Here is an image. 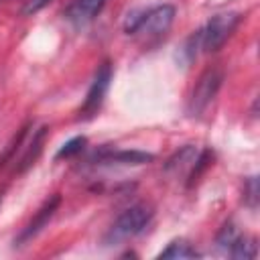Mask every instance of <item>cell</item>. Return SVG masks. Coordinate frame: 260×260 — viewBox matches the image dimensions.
<instances>
[{"mask_svg":"<svg viewBox=\"0 0 260 260\" xmlns=\"http://www.w3.org/2000/svg\"><path fill=\"white\" fill-rule=\"evenodd\" d=\"M150 217H152V209L148 205H144V203L128 207L126 211H122L118 215V219L110 228L108 242H120V240H128V238L138 236L148 225Z\"/></svg>","mask_w":260,"mask_h":260,"instance_id":"1","label":"cell"},{"mask_svg":"<svg viewBox=\"0 0 260 260\" xmlns=\"http://www.w3.org/2000/svg\"><path fill=\"white\" fill-rule=\"evenodd\" d=\"M240 22V14L238 12H221V14H215L207 20L205 28L199 30L201 32V47L207 51V53H213L217 51L230 37L232 32L236 30Z\"/></svg>","mask_w":260,"mask_h":260,"instance_id":"2","label":"cell"},{"mask_svg":"<svg viewBox=\"0 0 260 260\" xmlns=\"http://www.w3.org/2000/svg\"><path fill=\"white\" fill-rule=\"evenodd\" d=\"M221 81H223V73L217 67H209L199 75V79L193 87V93L189 98V114L191 116H199L213 102Z\"/></svg>","mask_w":260,"mask_h":260,"instance_id":"3","label":"cell"},{"mask_svg":"<svg viewBox=\"0 0 260 260\" xmlns=\"http://www.w3.org/2000/svg\"><path fill=\"white\" fill-rule=\"evenodd\" d=\"M175 20V6L160 4L140 14V20L132 35H144V37H160L165 35Z\"/></svg>","mask_w":260,"mask_h":260,"instance_id":"4","label":"cell"},{"mask_svg":"<svg viewBox=\"0 0 260 260\" xmlns=\"http://www.w3.org/2000/svg\"><path fill=\"white\" fill-rule=\"evenodd\" d=\"M110 79H112V65L106 61L98 69V73H95V77H93V81H91V85L87 89V95L83 100V106L79 110V114L83 118H91L93 114H98V110H100V106L104 102V95H106V91L110 87Z\"/></svg>","mask_w":260,"mask_h":260,"instance_id":"5","label":"cell"},{"mask_svg":"<svg viewBox=\"0 0 260 260\" xmlns=\"http://www.w3.org/2000/svg\"><path fill=\"white\" fill-rule=\"evenodd\" d=\"M59 203H61V197L59 195H53L51 199H47L45 203H43V207L37 211V215L28 221V225L20 232V236L14 240V246H20V244H24V242H28L30 238H35L47 223H49V219L53 217V213L57 211V207H59Z\"/></svg>","mask_w":260,"mask_h":260,"instance_id":"6","label":"cell"},{"mask_svg":"<svg viewBox=\"0 0 260 260\" xmlns=\"http://www.w3.org/2000/svg\"><path fill=\"white\" fill-rule=\"evenodd\" d=\"M106 0H73L67 8H65V18L75 24V26H83L87 24L89 20H93L100 10L104 8Z\"/></svg>","mask_w":260,"mask_h":260,"instance_id":"7","label":"cell"},{"mask_svg":"<svg viewBox=\"0 0 260 260\" xmlns=\"http://www.w3.org/2000/svg\"><path fill=\"white\" fill-rule=\"evenodd\" d=\"M197 154H199V150L195 148V146H191V144H187V146H183L181 150H177L169 160H167V165H165V171L167 173H173V175H183V173H191V169H193V165H195V160H197Z\"/></svg>","mask_w":260,"mask_h":260,"instance_id":"8","label":"cell"},{"mask_svg":"<svg viewBox=\"0 0 260 260\" xmlns=\"http://www.w3.org/2000/svg\"><path fill=\"white\" fill-rule=\"evenodd\" d=\"M104 162H120V165H144L154 160V154L142 152V150H116V152H106L100 156Z\"/></svg>","mask_w":260,"mask_h":260,"instance_id":"9","label":"cell"},{"mask_svg":"<svg viewBox=\"0 0 260 260\" xmlns=\"http://www.w3.org/2000/svg\"><path fill=\"white\" fill-rule=\"evenodd\" d=\"M47 132H49V128H47V126H41V128H39L35 134H32V140H30V144H28L26 152L22 154L20 165L16 167V171H18V173H24V171H26L30 165H35L37 156H39V154H41V150H43V144H45Z\"/></svg>","mask_w":260,"mask_h":260,"instance_id":"10","label":"cell"},{"mask_svg":"<svg viewBox=\"0 0 260 260\" xmlns=\"http://www.w3.org/2000/svg\"><path fill=\"white\" fill-rule=\"evenodd\" d=\"M258 254V244L256 238H248V236H238V240L230 246V256L238 258V260H252Z\"/></svg>","mask_w":260,"mask_h":260,"instance_id":"11","label":"cell"},{"mask_svg":"<svg viewBox=\"0 0 260 260\" xmlns=\"http://www.w3.org/2000/svg\"><path fill=\"white\" fill-rule=\"evenodd\" d=\"M197 252L191 248L187 240H173L160 254L158 258H195Z\"/></svg>","mask_w":260,"mask_h":260,"instance_id":"12","label":"cell"},{"mask_svg":"<svg viewBox=\"0 0 260 260\" xmlns=\"http://www.w3.org/2000/svg\"><path fill=\"white\" fill-rule=\"evenodd\" d=\"M85 144H87V138H85V136H75V138L67 140V142L57 150L55 158H71V156L79 154V152L85 148Z\"/></svg>","mask_w":260,"mask_h":260,"instance_id":"13","label":"cell"},{"mask_svg":"<svg viewBox=\"0 0 260 260\" xmlns=\"http://www.w3.org/2000/svg\"><path fill=\"white\" fill-rule=\"evenodd\" d=\"M238 236H240L238 228L230 221V223H225V225L219 230V234H217V244H219L221 248H228V250H230V246L238 240Z\"/></svg>","mask_w":260,"mask_h":260,"instance_id":"14","label":"cell"},{"mask_svg":"<svg viewBox=\"0 0 260 260\" xmlns=\"http://www.w3.org/2000/svg\"><path fill=\"white\" fill-rule=\"evenodd\" d=\"M244 199L248 201L250 207H256V201H258V181H256V177L248 179V183H246V197Z\"/></svg>","mask_w":260,"mask_h":260,"instance_id":"15","label":"cell"},{"mask_svg":"<svg viewBox=\"0 0 260 260\" xmlns=\"http://www.w3.org/2000/svg\"><path fill=\"white\" fill-rule=\"evenodd\" d=\"M49 2H51V0H26L24 6H22V14H24V16H30V14L43 10Z\"/></svg>","mask_w":260,"mask_h":260,"instance_id":"16","label":"cell"},{"mask_svg":"<svg viewBox=\"0 0 260 260\" xmlns=\"http://www.w3.org/2000/svg\"><path fill=\"white\" fill-rule=\"evenodd\" d=\"M0 203H2V195H0Z\"/></svg>","mask_w":260,"mask_h":260,"instance_id":"17","label":"cell"}]
</instances>
